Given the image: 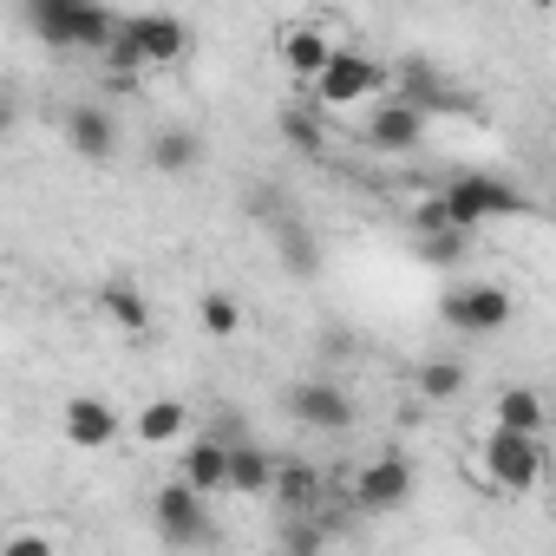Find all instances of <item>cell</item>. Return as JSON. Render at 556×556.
<instances>
[{"label": "cell", "mask_w": 556, "mask_h": 556, "mask_svg": "<svg viewBox=\"0 0 556 556\" xmlns=\"http://www.w3.org/2000/svg\"><path fill=\"white\" fill-rule=\"evenodd\" d=\"M321 491H328V478L315 465H282V471H275V504H282V510H315Z\"/></svg>", "instance_id": "18"}, {"label": "cell", "mask_w": 556, "mask_h": 556, "mask_svg": "<svg viewBox=\"0 0 556 556\" xmlns=\"http://www.w3.org/2000/svg\"><path fill=\"white\" fill-rule=\"evenodd\" d=\"M406 497H413V465H406L400 452L367 458V465L354 471V504H361V510H400Z\"/></svg>", "instance_id": "10"}, {"label": "cell", "mask_w": 556, "mask_h": 556, "mask_svg": "<svg viewBox=\"0 0 556 556\" xmlns=\"http://www.w3.org/2000/svg\"><path fill=\"white\" fill-rule=\"evenodd\" d=\"M465 380H471V374H465L458 361H419V400H432V406H439V400H458Z\"/></svg>", "instance_id": "22"}, {"label": "cell", "mask_w": 556, "mask_h": 556, "mask_svg": "<svg viewBox=\"0 0 556 556\" xmlns=\"http://www.w3.org/2000/svg\"><path fill=\"white\" fill-rule=\"evenodd\" d=\"M523 8H536V14H549V8H556V0H523Z\"/></svg>", "instance_id": "27"}, {"label": "cell", "mask_w": 556, "mask_h": 556, "mask_svg": "<svg viewBox=\"0 0 556 556\" xmlns=\"http://www.w3.org/2000/svg\"><path fill=\"white\" fill-rule=\"evenodd\" d=\"M118 413H112V400H99V393H73L66 406H60V439L73 445V452H112L118 445Z\"/></svg>", "instance_id": "8"}, {"label": "cell", "mask_w": 556, "mask_h": 556, "mask_svg": "<svg viewBox=\"0 0 556 556\" xmlns=\"http://www.w3.org/2000/svg\"><path fill=\"white\" fill-rule=\"evenodd\" d=\"M426 131H432V112L413 105V99H400V92H387V99L361 118V144L380 151V157H406V151H419Z\"/></svg>", "instance_id": "6"}, {"label": "cell", "mask_w": 556, "mask_h": 556, "mask_svg": "<svg viewBox=\"0 0 556 556\" xmlns=\"http://www.w3.org/2000/svg\"><path fill=\"white\" fill-rule=\"evenodd\" d=\"M439 315H445L452 334H504L510 315H517V302H510L504 282H458V289H445Z\"/></svg>", "instance_id": "7"}, {"label": "cell", "mask_w": 556, "mask_h": 556, "mask_svg": "<svg viewBox=\"0 0 556 556\" xmlns=\"http://www.w3.org/2000/svg\"><path fill=\"white\" fill-rule=\"evenodd\" d=\"M315 92V105H328V112H348V105H367V99H387L393 92V66H380V60H367V53H334L328 60V73L308 86Z\"/></svg>", "instance_id": "5"}, {"label": "cell", "mask_w": 556, "mask_h": 556, "mask_svg": "<svg viewBox=\"0 0 556 556\" xmlns=\"http://www.w3.org/2000/svg\"><path fill=\"white\" fill-rule=\"evenodd\" d=\"M275 465L262 445H249V439H236V452H229V491L236 497H275Z\"/></svg>", "instance_id": "15"}, {"label": "cell", "mask_w": 556, "mask_h": 556, "mask_svg": "<svg viewBox=\"0 0 556 556\" xmlns=\"http://www.w3.org/2000/svg\"><path fill=\"white\" fill-rule=\"evenodd\" d=\"M491 419L497 426H517V432H543V393L536 387H504L491 400Z\"/></svg>", "instance_id": "20"}, {"label": "cell", "mask_w": 556, "mask_h": 556, "mask_svg": "<svg viewBox=\"0 0 556 556\" xmlns=\"http://www.w3.org/2000/svg\"><path fill=\"white\" fill-rule=\"evenodd\" d=\"M99 308H105V321H118L125 334H144V328H151V302H144L131 282H105V289H99Z\"/></svg>", "instance_id": "19"}, {"label": "cell", "mask_w": 556, "mask_h": 556, "mask_svg": "<svg viewBox=\"0 0 556 556\" xmlns=\"http://www.w3.org/2000/svg\"><path fill=\"white\" fill-rule=\"evenodd\" d=\"M465 249H471V229H458V223H445V229L419 236V262H432V268H452V262H465Z\"/></svg>", "instance_id": "23"}, {"label": "cell", "mask_w": 556, "mask_h": 556, "mask_svg": "<svg viewBox=\"0 0 556 556\" xmlns=\"http://www.w3.org/2000/svg\"><path fill=\"white\" fill-rule=\"evenodd\" d=\"M27 27L53 47V53H105V40L118 34V21L99 8V0H27Z\"/></svg>", "instance_id": "1"}, {"label": "cell", "mask_w": 556, "mask_h": 556, "mask_svg": "<svg viewBox=\"0 0 556 556\" xmlns=\"http://www.w3.org/2000/svg\"><path fill=\"white\" fill-rule=\"evenodd\" d=\"M229 452H236V439H223V432H203V439H190V452H184V478H190L203 497L229 491Z\"/></svg>", "instance_id": "13"}, {"label": "cell", "mask_w": 556, "mask_h": 556, "mask_svg": "<svg viewBox=\"0 0 556 556\" xmlns=\"http://www.w3.org/2000/svg\"><path fill=\"white\" fill-rule=\"evenodd\" d=\"M197 321H203V334H216V341H229V334L242 328V308H236V295H223V289H210V295L197 302Z\"/></svg>", "instance_id": "24"}, {"label": "cell", "mask_w": 556, "mask_h": 556, "mask_svg": "<svg viewBox=\"0 0 556 556\" xmlns=\"http://www.w3.org/2000/svg\"><path fill=\"white\" fill-rule=\"evenodd\" d=\"M131 432H138V445H177L184 432H190V413H184V400H151L138 419H131Z\"/></svg>", "instance_id": "16"}, {"label": "cell", "mask_w": 556, "mask_h": 556, "mask_svg": "<svg viewBox=\"0 0 556 556\" xmlns=\"http://www.w3.org/2000/svg\"><path fill=\"white\" fill-rule=\"evenodd\" d=\"M334 53H341V47H334L321 27H289V34H282V66H289L302 86H315V79L328 73V60H334Z\"/></svg>", "instance_id": "14"}, {"label": "cell", "mask_w": 556, "mask_h": 556, "mask_svg": "<svg viewBox=\"0 0 556 556\" xmlns=\"http://www.w3.org/2000/svg\"><path fill=\"white\" fill-rule=\"evenodd\" d=\"M289 413H295L302 426H315V432H348V426H354V400H348L334 380H302V387L289 393Z\"/></svg>", "instance_id": "11"}, {"label": "cell", "mask_w": 556, "mask_h": 556, "mask_svg": "<svg viewBox=\"0 0 556 556\" xmlns=\"http://www.w3.org/2000/svg\"><path fill=\"white\" fill-rule=\"evenodd\" d=\"M60 138H66V151H79V157L105 164V157L118 151V118H112L105 105H73V112H66V125H60Z\"/></svg>", "instance_id": "12"}, {"label": "cell", "mask_w": 556, "mask_h": 556, "mask_svg": "<svg viewBox=\"0 0 556 556\" xmlns=\"http://www.w3.org/2000/svg\"><path fill=\"white\" fill-rule=\"evenodd\" d=\"M197 157H203V138H197L190 125H164V131L151 138V170H164V177H184Z\"/></svg>", "instance_id": "17"}, {"label": "cell", "mask_w": 556, "mask_h": 556, "mask_svg": "<svg viewBox=\"0 0 556 556\" xmlns=\"http://www.w3.org/2000/svg\"><path fill=\"white\" fill-rule=\"evenodd\" d=\"M118 27H125V40L144 53V66H177V60L190 53V27H184L177 14H125Z\"/></svg>", "instance_id": "9"}, {"label": "cell", "mask_w": 556, "mask_h": 556, "mask_svg": "<svg viewBox=\"0 0 556 556\" xmlns=\"http://www.w3.org/2000/svg\"><path fill=\"white\" fill-rule=\"evenodd\" d=\"M452 223V210H445V197H426L419 210H413V236H432V229H445Z\"/></svg>", "instance_id": "25"}, {"label": "cell", "mask_w": 556, "mask_h": 556, "mask_svg": "<svg viewBox=\"0 0 556 556\" xmlns=\"http://www.w3.org/2000/svg\"><path fill=\"white\" fill-rule=\"evenodd\" d=\"M0 556H53V536H40V530L8 536V543H0Z\"/></svg>", "instance_id": "26"}, {"label": "cell", "mask_w": 556, "mask_h": 556, "mask_svg": "<svg viewBox=\"0 0 556 556\" xmlns=\"http://www.w3.org/2000/svg\"><path fill=\"white\" fill-rule=\"evenodd\" d=\"M445 210H452V223L458 229H484V223H497V216H530V197L523 190H510L504 177H491V170H465V177H452L445 190Z\"/></svg>", "instance_id": "3"}, {"label": "cell", "mask_w": 556, "mask_h": 556, "mask_svg": "<svg viewBox=\"0 0 556 556\" xmlns=\"http://www.w3.org/2000/svg\"><path fill=\"white\" fill-rule=\"evenodd\" d=\"M282 138H289V151H302V157H321V151H328V131H321V118H315L308 105H289V112H282Z\"/></svg>", "instance_id": "21"}, {"label": "cell", "mask_w": 556, "mask_h": 556, "mask_svg": "<svg viewBox=\"0 0 556 556\" xmlns=\"http://www.w3.org/2000/svg\"><path fill=\"white\" fill-rule=\"evenodd\" d=\"M478 465L497 491L510 497H530L543 484V432H517V426H491L478 439Z\"/></svg>", "instance_id": "2"}, {"label": "cell", "mask_w": 556, "mask_h": 556, "mask_svg": "<svg viewBox=\"0 0 556 556\" xmlns=\"http://www.w3.org/2000/svg\"><path fill=\"white\" fill-rule=\"evenodd\" d=\"M151 517H157V536L170 543V549H203V543H216V523H210V497L177 471L170 484H157V497H151Z\"/></svg>", "instance_id": "4"}]
</instances>
